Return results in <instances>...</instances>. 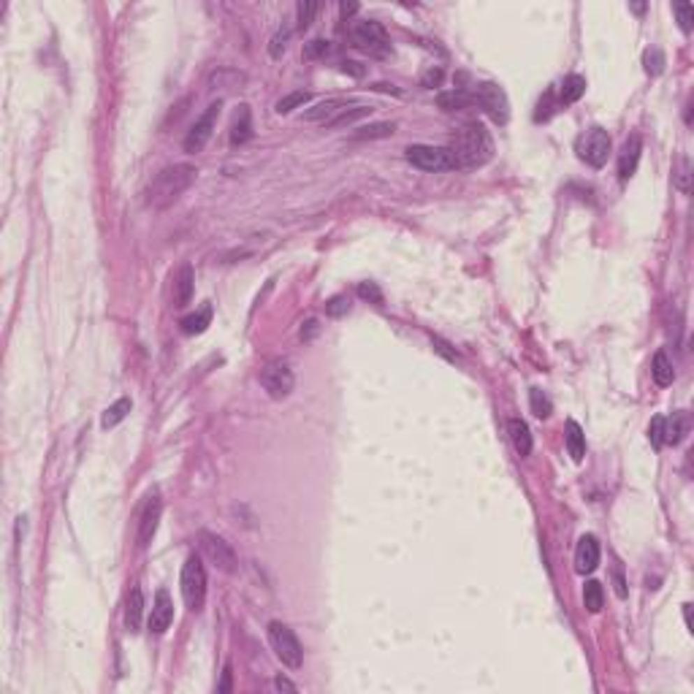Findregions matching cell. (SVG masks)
<instances>
[{
  "mask_svg": "<svg viewBox=\"0 0 694 694\" xmlns=\"http://www.w3.org/2000/svg\"><path fill=\"white\" fill-rule=\"evenodd\" d=\"M196 177H198V168L190 166V163L166 166L163 171H157L155 180L150 182V187H147V206H152V209L171 206L196 182Z\"/></svg>",
  "mask_w": 694,
  "mask_h": 694,
  "instance_id": "cell-1",
  "label": "cell"
},
{
  "mask_svg": "<svg viewBox=\"0 0 694 694\" xmlns=\"http://www.w3.org/2000/svg\"><path fill=\"white\" fill-rule=\"evenodd\" d=\"M448 150L453 152V157H456V166H458V168H477V166H483L493 152L491 138H489V133H486L480 125H467L461 133L453 136Z\"/></svg>",
  "mask_w": 694,
  "mask_h": 694,
  "instance_id": "cell-2",
  "label": "cell"
},
{
  "mask_svg": "<svg viewBox=\"0 0 694 694\" xmlns=\"http://www.w3.org/2000/svg\"><path fill=\"white\" fill-rule=\"evenodd\" d=\"M269 643H271V651L277 653V659L285 665V667H291V670H298L301 665H304V649H301V643H298V637L293 635V629L288 624H282V621H269Z\"/></svg>",
  "mask_w": 694,
  "mask_h": 694,
  "instance_id": "cell-3",
  "label": "cell"
},
{
  "mask_svg": "<svg viewBox=\"0 0 694 694\" xmlns=\"http://www.w3.org/2000/svg\"><path fill=\"white\" fill-rule=\"evenodd\" d=\"M182 597L193 613H198L206 600V570L198 554H190L182 567Z\"/></svg>",
  "mask_w": 694,
  "mask_h": 694,
  "instance_id": "cell-4",
  "label": "cell"
},
{
  "mask_svg": "<svg viewBox=\"0 0 694 694\" xmlns=\"http://www.w3.org/2000/svg\"><path fill=\"white\" fill-rule=\"evenodd\" d=\"M407 160L421 168V171H428V174H437V171H456V157L450 152L448 147H431V144H412L407 147Z\"/></svg>",
  "mask_w": 694,
  "mask_h": 694,
  "instance_id": "cell-5",
  "label": "cell"
},
{
  "mask_svg": "<svg viewBox=\"0 0 694 694\" xmlns=\"http://www.w3.org/2000/svg\"><path fill=\"white\" fill-rule=\"evenodd\" d=\"M472 103H477L483 112L491 117L493 122L505 125L507 117H510V103H507V95L499 85L493 82H480L475 92H472Z\"/></svg>",
  "mask_w": 694,
  "mask_h": 694,
  "instance_id": "cell-6",
  "label": "cell"
},
{
  "mask_svg": "<svg viewBox=\"0 0 694 694\" xmlns=\"http://www.w3.org/2000/svg\"><path fill=\"white\" fill-rule=\"evenodd\" d=\"M261 385H263V391L269 393V399H274V402L288 399L293 385H296L293 369L285 361H271V363L263 366V372H261Z\"/></svg>",
  "mask_w": 694,
  "mask_h": 694,
  "instance_id": "cell-7",
  "label": "cell"
},
{
  "mask_svg": "<svg viewBox=\"0 0 694 694\" xmlns=\"http://www.w3.org/2000/svg\"><path fill=\"white\" fill-rule=\"evenodd\" d=\"M353 44L359 46L361 52H366V55H372V57H385L388 55V33H385V27L380 22H375V20H369V22H359L353 27Z\"/></svg>",
  "mask_w": 694,
  "mask_h": 694,
  "instance_id": "cell-8",
  "label": "cell"
},
{
  "mask_svg": "<svg viewBox=\"0 0 694 694\" xmlns=\"http://www.w3.org/2000/svg\"><path fill=\"white\" fill-rule=\"evenodd\" d=\"M578 155L581 160H586L594 168H602L610 155V136L602 128H591L588 133H583L578 138Z\"/></svg>",
  "mask_w": 694,
  "mask_h": 694,
  "instance_id": "cell-9",
  "label": "cell"
},
{
  "mask_svg": "<svg viewBox=\"0 0 694 694\" xmlns=\"http://www.w3.org/2000/svg\"><path fill=\"white\" fill-rule=\"evenodd\" d=\"M201 537V548H203V554L212 559V564L217 567V570H223V572H236V554H233V548L225 542L220 535H215V532H201L198 535Z\"/></svg>",
  "mask_w": 694,
  "mask_h": 694,
  "instance_id": "cell-10",
  "label": "cell"
},
{
  "mask_svg": "<svg viewBox=\"0 0 694 694\" xmlns=\"http://www.w3.org/2000/svg\"><path fill=\"white\" fill-rule=\"evenodd\" d=\"M220 101L217 103H212L206 112L196 120V125L190 128V133L185 136V152H201L203 147H206V141L212 138V131H215V125H217V117H220Z\"/></svg>",
  "mask_w": 694,
  "mask_h": 694,
  "instance_id": "cell-11",
  "label": "cell"
},
{
  "mask_svg": "<svg viewBox=\"0 0 694 694\" xmlns=\"http://www.w3.org/2000/svg\"><path fill=\"white\" fill-rule=\"evenodd\" d=\"M160 510H163L160 493H150L147 502H144V510H141V521H138V548H147L152 542L157 523H160Z\"/></svg>",
  "mask_w": 694,
  "mask_h": 694,
  "instance_id": "cell-12",
  "label": "cell"
},
{
  "mask_svg": "<svg viewBox=\"0 0 694 694\" xmlns=\"http://www.w3.org/2000/svg\"><path fill=\"white\" fill-rule=\"evenodd\" d=\"M174 621V600L166 588H157L155 602H152V613H150V632L163 635Z\"/></svg>",
  "mask_w": 694,
  "mask_h": 694,
  "instance_id": "cell-13",
  "label": "cell"
},
{
  "mask_svg": "<svg viewBox=\"0 0 694 694\" xmlns=\"http://www.w3.org/2000/svg\"><path fill=\"white\" fill-rule=\"evenodd\" d=\"M600 567V542L594 535H583L575 548V570L581 575H588Z\"/></svg>",
  "mask_w": 694,
  "mask_h": 694,
  "instance_id": "cell-14",
  "label": "cell"
},
{
  "mask_svg": "<svg viewBox=\"0 0 694 694\" xmlns=\"http://www.w3.org/2000/svg\"><path fill=\"white\" fill-rule=\"evenodd\" d=\"M640 152H643V141H640V136H629L627 144H624V150H621V155H619V180L621 182H629L635 177V171H637V163H640Z\"/></svg>",
  "mask_w": 694,
  "mask_h": 694,
  "instance_id": "cell-15",
  "label": "cell"
},
{
  "mask_svg": "<svg viewBox=\"0 0 694 694\" xmlns=\"http://www.w3.org/2000/svg\"><path fill=\"white\" fill-rule=\"evenodd\" d=\"M507 434H510V442H513V448L518 456H529L532 453V431H529V426L523 424L521 418H510L507 421Z\"/></svg>",
  "mask_w": 694,
  "mask_h": 694,
  "instance_id": "cell-16",
  "label": "cell"
},
{
  "mask_svg": "<svg viewBox=\"0 0 694 694\" xmlns=\"http://www.w3.org/2000/svg\"><path fill=\"white\" fill-rule=\"evenodd\" d=\"M141 616H144V594L138 586H133L128 594V602H125V627L131 635L141 629Z\"/></svg>",
  "mask_w": 694,
  "mask_h": 694,
  "instance_id": "cell-17",
  "label": "cell"
},
{
  "mask_svg": "<svg viewBox=\"0 0 694 694\" xmlns=\"http://www.w3.org/2000/svg\"><path fill=\"white\" fill-rule=\"evenodd\" d=\"M689 431V415L672 412V418H665V445H678Z\"/></svg>",
  "mask_w": 694,
  "mask_h": 694,
  "instance_id": "cell-18",
  "label": "cell"
},
{
  "mask_svg": "<svg viewBox=\"0 0 694 694\" xmlns=\"http://www.w3.org/2000/svg\"><path fill=\"white\" fill-rule=\"evenodd\" d=\"M651 375H653L656 385H662V388L672 385V380H675V369H672V361L667 359L665 350H659V353L653 356V361H651Z\"/></svg>",
  "mask_w": 694,
  "mask_h": 694,
  "instance_id": "cell-19",
  "label": "cell"
},
{
  "mask_svg": "<svg viewBox=\"0 0 694 694\" xmlns=\"http://www.w3.org/2000/svg\"><path fill=\"white\" fill-rule=\"evenodd\" d=\"M174 285H177V296H174V301H177V307H187L190 304V298H193V285H196V277H193V269L185 263L177 274V280H174Z\"/></svg>",
  "mask_w": 694,
  "mask_h": 694,
  "instance_id": "cell-20",
  "label": "cell"
},
{
  "mask_svg": "<svg viewBox=\"0 0 694 694\" xmlns=\"http://www.w3.org/2000/svg\"><path fill=\"white\" fill-rule=\"evenodd\" d=\"M567 450L572 456V461H583L586 456V434L578 421H567Z\"/></svg>",
  "mask_w": 694,
  "mask_h": 694,
  "instance_id": "cell-21",
  "label": "cell"
},
{
  "mask_svg": "<svg viewBox=\"0 0 694 694\" xmlns=\"http://www.w3.org/2000/svg\"><path fill=\"white\" fill-rule=\"evenodd\" d=\"M250 136H252V114L250 106H239V114L231 125V144H245Z\"/></svg>",
  "mask_w": 694,
  "mask_h": 694,
  "instance_id": "cell-22",
  "label": "cell"
},
{
  "mask_svg": "<svg viewBox=\"0 0 694 694\" xmlns=\"http://www.w3.org/2000/svg\"><path fill=\"white\" fill-rule=\"evenodd\" d=\"M366 114H372V106H363V103H356V106H345L342 112H336L328 122H326V128H345V125H353V122H359L361 117H366Z\"/></svg>",
  "mask_w": 694,
  "mask_h": 694,
  "instance_id": "cell-23",
  "label": "cell"
},
{
  "mask_svg": "<svg viewBox=\"0 0 694 694\" xmlns=\"http://www.w3.org/2000/svg\"><path fill=\"white\" fill-rule=\"evenodd\" d=\"M209 323H212V304H203L198 312L187 315L182 320V331L185 334H201V331H206Z\"/></svg>",
  "mask_w": 694,
  "mask_h": 694,
  "instance_id": "cell-24",
  "label": "cell"
},
{
  "mask_svg": "<svg viewBox=\"0 0 694 694\" xmlns=\"http://www.w3.org/2000/svg\"><path fill=\"white\" fill-rule=\"evenodd\" d=\"M345 109V101L342 98H328V101H323V103H317L315 109L304 114V120H312V122H328L336 112H342Z\"/></svg>",
  "mask_w": 694,
  "mask_h": 694,
  "instance_id": "cell-25",
  "label": "cell"
},
{
  "mask_svg": "<svg viewBox=\"0 0 694 694\" xmlns=\"http://www.w3.org/2000/svg\"><path fill=\"white\" fill-rule=\"evenodd\" d=\"M131 407H133V402L128 399V396H122V399H117V402L103 412V418H101V426L103 428H114L117 424H122L125 418H128V412H131Z\"/></svg>",
  "mask_w": 694,
  "mask_h": 694,
  "instance_id": "cell-26",
  "label": "cell"
},
{
  "mask_svg": "<svg viewBox=\"0 0 694 694\" xmlns=\"http://www.w3.org/2000/svg\"><path fill=\"white\" fill-rule=\"evenodd\" d=\"M583 605H586L588 613H600V610H602V605H605L602 583L586 581V586H583Z\"/></svg>",
  "mask_w": 694,
  "mask_h": 694,
  "instance_id": "cell-27",
  "label": "cell"
},
{
  "mask_svg": "<svg viewBox=\"0 0 694 694\" xmlns=\"http://www.w3.org/2000/svg\"><path fill=\"white\" fill-rule=\"evenodd\" d=\"M583 92H586V79L578 76V73L567 76L564 85H561V103H575V101H581Z\"/></svg>",
  "mask_w": 694,
  "mask_h": 694,
  "instance_id": "cell-28",
  "label": "cell"
},
{
  "mask_svg": "<svg viewBox=\"0 0 694 694\" xmlns=\"http://www.w3.org/2000/svg\"><path fill=\"white\" fill-rule=\"evenodd\" d=\"M437 103L445 109V112H456V109H464V106H470L472 103V92L467 90H450V92H442L440 98H437Z\"/></svg>",
  "mask_w": 694,
  "mask_h": 694,
  "instance_id": "cell-29",
  "label": "cell"
},
{
  "mask_svg": "<svg viewBox=\"0 0 694 694\" xmlns=\"http://www.w3.org/2000/svg\"><path fill=\"white\" fill-rule=\"evenodd\" d=\"M529 404H532V412L537 415L540 421L548 418V415L554 412V404H551V399H548L540 388H532V391H529Z\"/></svg>",
  "mask_w": 694,
  "mask_h": 694,
  "instance_id": "cell-30",
  "label": "cell"
},
{
  "mask_svg": "<svg viewBox=\"0 0 694 694\" xmlns=\"http://www.w3.org/2000/svg\"><path fill=\"white\" fill-rule=\"evenodd\" d=\"M307 101H310V92H304V90L291 92V95H285V98H280V101H277V114H288V112H293V109H298V106H304Z\"/></svg>",
  "mask_w": 694,
  "mask_h": 694,
  "instance_id": "cell-31",
  "label": "cell"
},
{
  "mask_svg": "<svg viewBox=\"0 0 694 694\" xmlns=\"http://www.w3.org/2000/svg\"><path fill=\"white\" fill-rule=\"evenodd\" d=\"M665 52L662 49H646V55H643V66H646V71H649L651 76H659L662 71H665Z\"/></svg>",
  "mask_w": 694,
  "mask_h": 694,
  "instance_id": "cell-32",
  "label": "cell"
},
{
  "mask_svg": "<svg viewBox=\"0 0 694 694\" xmlns=\"http://www.w3.org/2000/svg\"><path fill=\"white\" fill-rule=\"evenodd\" d=\"M692 163H689V157H681L678 160V174H675V187L681 190V193H689L692 190Z\"/></svg>",
  "mask_w": 694,
  "mask_h": 694,
  "instance_id": "cell-33",
  "label": "cell"
},
{
  "mask_svg": "<svg viewBox=\"0 0 694 694\" xmlns=\"http://www.w3.org/2000/svg\"><path fill=\"white\" fill-rule=\"evenodd\" d=\"M315 14H317V3L315 0H301L298 6H296V17H298V30H304V27H310L315 20Z\"/></svg>",
  "mask_w": 694,
  "mask_h": 694,
  "instance_id": "cell-34",
  "label": "cell"
},
{
  "mask_svg": "<svg viewBox=\"0 0 694 694\" xmlns=\"http://www.w3.org/2000/svg\"><path fill=\"white\" fill-rule=\"evenodd\" d=\"M331 52V41H326V38H312L310 44L304 46V57L307 60H320V57H326Z\"/></svg>",
  "mask_w": 694,
  "mask_h": 694,
  "instance_id": "cell-35",
  "label": "cell"
},
{
  "mask_svg": "<svg viewBox=\"0 0 694 694\" xmlns=\"http://www.w3.org/2000/svg\"><path fill=\"white\" fill-rule=\"evenodd\" d=\"M393 133V125L388 122H380V125H369V128H361L359 133L353 136L356 141H363V138H385V136Z\"/></svg>",
  "mask_w": 694,
  "mask_h": 694,
  "instance_id": "cell-36",
  "label": "cell"
},
{
  "mask_svg": "<svg viewBox=\"0 0 694 694\" xmlns=\"http://www.w3.org/2000/svg\"><path fill=\"white\" fill-rule=\"evenodd\" d=\"M649 440H651V445H653L656 450L665 448V418H662V415H656V418L651 421V426H649Z\"/></svg>",
  "mask_w": 694,
  "mask_h": 694,
  "instance_id": "cell-37",
  "label": "cell"
},
{
  "mask_svg": "<svg viewBox=\"0 0 694 694\" xmlns=\"http://www.w3.org/2000/svg\"><path fill=\"white\" fill-rule=\"evenodd\" d=\"M672 11H675V17H678V22H681V30L684 33H689L692 30V22H694V8L689 3H675L672 6Z\"/></svg>",
  "mask_w": 694,
  "mask_h": 694,
  "instance_id": "cell-38",
  "label": "cell"
},
{
  "mask_svg": "<svg viewBox=\"0 0 694 694\" xmlns=\"http://www.w3.org/2000/svg\"><path fill=\"white\" fill-rule=\"evenodd\" d=\"M350 312V298L347 296H334L328 304H326V315L328 317H342V315Z\"/></svg>",
  "mask_w": 694,
  "mask_h": 694,
  "instance_id": "cell-39",
  "label": "cell"
},
{
  "mask_svg": "<svg viewBox=\"0 0 694 694\" xmlns=\"http://www.w3.org/2000/svg\"><path fill=\"white\" fill-rule=\"evenodd\" d=\"M442 79H445V71L437 66V68H428L424 76H421V87L426 90H434V87H440L442 85Z\"/></svg>",
  "mask_w": 694,
  "mask_h": 694,
  "instance_id": "cell-40",
  "label": "cell"
},
{
  "mask_svg": "<svg viewBox=\"0 0 694 694\" xmlns=\"http://www.w3.org/2000/svg\"><path fill=\"white\" fill-rule=\"evenodd\" d=\"M288 38H291V30H288V27H285V30H280V33L271 38V44H269L271 57H282V52H285V46H288Z\"/></svg>",
  "mask_w": 694,
  "mask_h": 694,
  "instance_id": "cell-41",
  "label": "cell"
},
{
  "mask_svg": "<svg viewBox=\"0 0 694 694\" xmlns=\"http://www.w3.org/2000/svg\"><path fill=\"white\" fill-rule=\"evenodd\" d=\"M359 296H361V298H369V301H375V304H382V293H380V288H377L375 282H361V285H359Z\"/></svg>",
  "mask_w": 694,
  "mask_h": 694,
  "instance_id": "cell-42",
  "label": "cell"
},
{
  "mask_svg": "<svg viewBox=\"0 0 694 694\" xmlns=\"http://www.w3.org/2000/svg\"><path fill=\"white\" fill-rule=\"evenodd\" d=\"M431 345L437 347V353H442V356H445L448 361H458V353H456V350L450 347L445 339H440V336H431Z\"/></svg>",
  "mask_w": 694,
  "mask_h": 694,
  "instance_id": "cell-43",
  "label": "cell"
},
{
  "mask_svg": "<svg viewBox=\"0 0 694 694\" xmlns=\"http://www.w3.org/2000/svg\"><path fill=\"white\" fill-rule=\"evenodd\" d=\"M342 73H350V76L361 79V76L366 73V68L361 66V63H356V60H345V63H342Z\"/></svg>",
  "mask_w": 694,
  "mask_h": 694,
  "instance_id": "cell-44",
  "label": "cell"
},
{
  "mask_svg": "<svg viewBox=\"0 0 694 694\" xmlns=\"http://www.w3.org/2000/svg\"><path fill=\"white\" fill-rule=\"evenodd\" d=\"M613 578H616V594L624 600V597H627V583H624V578H621V570H616V575H613Z\"/></svg>",
  "mask_w": 694,
  "mask_h": 694,
  "instance_id": "cell-45",
  "label": "cell"
},
{
  "mask_svg": "<svg viewBox=\"0 0 694 694\" xmlns=\"http://www.w3.org/2000/svg\"><path fill=\"white\" fill-rule=\"evenodd\" d=\"M217 692H220V694L231 692V665H225V670H223V684L217 686Z\"/></svg>",
  "mask_w": 694,
  "mask_h": 694,
  "instance_id": "cell-46",
  "label": "cell"
},
{
  "mask_svg": "<svg viewBox=\"0 0 694 694\" xmlns=\"http://www.w3.org/2000/svg\"><path fill=\"white\" fill-rule=\"evenodd\" d=\"M274 686H277V689H288V692H298V686H296V684H291L288 678H282V675H280V678L274 681Z\"/></svg>",
  "mask_w": 694,
  "mask_h": 694,
  "instance_id": "cell-47",
  "label": "cell"
},
{
  "mask_svg": "<svg viewBox=\"0 0 694 694\" xmlns=\"http://www.w3.org/2000/svg\"><path fill=\"white\" fill-rule=\"evenodd\" d=\"M339 11H342V17L347 20V17H353V14L359 11V3H342V6H339Z\"/></svg>",
  "mask_w": 694,
  "mask_h": 694,
  "instance_id": "cell-48",
  "label": "cell"
},
{
  "mask_svg": "<svg viewBox=\"0 0 694 694\" xmlns=\"http://www.w3.org/2000/svg\"><path fill=\"white\" fill-rule=\"evenodd\" d=\"M317 334V320H307V331L301 328V339H312Z\"/></svg>",
  "mask_w": 694,
  "mask_h": 694,
  "instance_id": "cell-49",
  "label": "cell"
},
{
  "mask_svg": "<svg viewBox=\"0 0 694 694\" xmlns=\"http://www.w3.org/2000/svg\"><path fill=\"white\" fill-rule=\"evenodd\" d=\"M684 619H686V627L692 629V605H684Z\"/></svg>",
  "mask_w": 694,
  "mask_h": 694,
  "instance_id": "cell-50",
  "label": "cell"
}]
</instances>
